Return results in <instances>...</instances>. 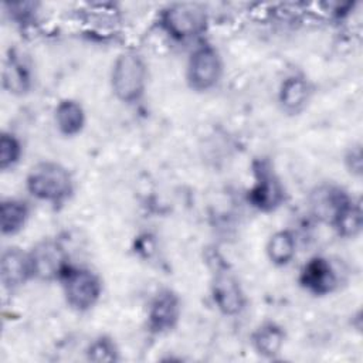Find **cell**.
Returning <instances> with one entry per match:
<instances>
[{"instance_id":"6da1fadb","label":"cell","mask_w":363,"mask_h":363,"mask_svg":"<svg viewBox=\"0 0 363 363\" xmlns=\"http://www.w3.org/2000/svg\"><path fill=\"white\" fill-rule=\"evenodd\" d=\"M26 191L37 201L61 206L75 191L71 170L55 160H41L33 164L24 179Z\"/></svg>"},{"instance_id":"7a4b0ae2","label":"cell","mask_w":363,"mask_h":363,"mask_svg":"<svg viewBox=\"0 0 363 363\" xmlns=\"http://www.w3.org/2000/svg\"><path fill=\"white\" fill-rule=\"evenodd\" d=\"M149 68L143 55L135 50L121 51L112 61L109 86L116 101L125 105L138 104L146 94Z\"/></svg>"},{"instance_id":"3957f363","label":"cell","mask_w":363,"mask_h":363,"mask_svg":"<svg viewBox=\"0 0 363 363\" xmlns=\"http://www.w3.org/2000/svg\"><path fill=\"white\" fill-rule=\"evenodd\" d=\"M160 30L176 43L200 38L208 26V17L197 3H172L164 6L157 17Z\"/></svg>"},{"instance_id":"277c9868","label":"cell","mask_w":363,"mask_h":363,"mask_svg":"<svg viewBox=\"0 0 363 363\" xmlns=\"http://www.w3.org/2000/svg\"><path fill=\"white\" fill-rule=\"evenodd\" d=\"M60 284L65 305L77 313L92 311L102 298V279L88 267L71 265L60 279Z\"/></svg>"},{"instance_id":"5b68a950","label":"cell","mask_w":363,"mask_h":363,"mask_svg":"<svg viewBox=\"0 0 363 363\" xmlns=\"http://www.w3.org/2000/svg\"><path fill=\"white\" fill-rule=\"evenodd\" d=\"M224 74V61L220 51L210 43H199L189 54L184 78L187 86L194 92L214 89Z\"/></svg>"},{"instance_id":"8992f818","label":"cell","mask_w":363,"mask_h":363,"mask_svg":"<svg viewBox=\"0 0 363 363\" xmlns=\"http://www.w3.org/2000/svg\"><path fill=\"white\" fill-rule=\"evenodd\" d=\"M254 183L247 191L251 207L261 213H274L286 200V191L267 159H259L252 164Z\"/></svg>"},{"instance_id":"52a82bcc","label":"cell","mask_w":363,"mask_h":363,"mask_svg":"<svg viewBox=\"0 0 363 363\" xmlns=\"http://www.w3.org/2000/svg\"><path fill=\"white\" fill-rule=\"evenodd\" d=\"M33 277L43 282H60L67 269L72 265L65 247L57 238H43L30 250Z\"/></svg>"},{"instance_id":"ba28073f","label":"cell","mask_w":363,"mask_h":363,"mask_svg":"<svg viewBox=\"0 0 363 363\" xmlns=\"http://www.w3.org/2000/svg\"><path fill=\"white\" fill-rule=\"evenodd\" d=\"M210 298L216 309L228 318L240 316L248 305V299L240 279L225 267L217 268L213 272L210 281Z\"/></svg>"},{"instance_id":"9c48e42d","label":"cell","mask_w":363,"mask_h":363,"mask_svg":"<svg viewBox=\"0 0 363 363\" xmlns=\"http://www.w3.org/2000/svg\"><path fill=\"white\" fill-rule=\"evenodd\" d=\"M183 305L180 295L163 286L152 296L146 311V328L152 335L163 336L174 330L182 319Z\"/></svg>"},{"instance_id":"30bf717a","label":"cell","mask_w":363,"mask_h":363,"mask_svg":"<svg viewBox=\"0 0 363 363\" xmlns=\"http://www.w3.org/2000/svg\"><path fill=\"white\" fill-rule=\"evenodd\" d=\"M339 274L333 262L325 255L308 258L299 269V286L313 296H328L339 288Z\"/></svg>"},{"instance_id":"8fae6325","label":"cell","mask_w":363,"mask_h":363,"mask_svg":"<svg viewBox=\"0 0 363 363\" xmlns=\"http://www.w3.org/2000/svg\"><path fill=\"white\" fill-rule=\"evenodd\" d=\"M313 84L302 72H291L285 75L277 91V102L279 109L291 116L302 113L312 96H313Z\"/></svg>"},{"instance_id":"7c38bea8","label":"cell","mask_w":363,"mask_h":363,"mask_svg":"<svg viewBox=\"0 0 363 363\" xmlns=\"http://www.w3.org/2000/svg\"><path fill=\"white\" fill-rule=\"evenodd\" d=\"M34 279L28 250L18 245L3 248L0 257V282L3 289L13 292Z\"/></svg>"},{"instance_id":"4fadbf2b","label":"cell","mask_w":363,"mask_h":363,"mask_svg":"<svg viewBox=\"0 0 363 363\" xmlns=\"http://www.w3.org/2000/svg\"><path fill=\"white\" fill-rule=\"evenodd\" d=\"M33 85L31 69L23 55L10 48L3 61L1 69V86L3 89L14 96H23L30 92Z\"/></svg>"},{"instance_id":"5bb4252c","label":"cell","mask_w":363,"mask_h":363,"mask_svg":"<svg viewBox=\"0 0 363 363\" xmlns=\"http://www.w3.org/2000/svg\"><path fill=\"white\" fill-rule=\"evenodd\" d=\"M350 197L352 196L340 186L332 183L319 184L309 196L311 211L320 221L330 224L335 214Z\"/></svg>"},{"instance_id":"9a60e30c","label":"cell","mask_w":363,"mask_h":363,"mask_svg":"<svg viewBox=\"0 0 363 363\" xmlns=\"http://www.w3.org/2000/svg\"><path fill=\"white\" fill-rule=\"evenodd\" d=\"M52 122L61 136L75 138L86 126V111L78 99L62 98L52 109Z\"/></svg>"},{"instance_id":"2e32d148","label":"cell","mask_w":363,"mask_h":363,"mask_svg":"<svg viewBox=\"0 0 363 363\" xmlns=\"http://www.w3.org/2000/svg\"><path fill=\"white\" fill-rule=\"evenodd\" d=\"M285 342V328L274 320H264L250 335L252 350L262 359H275L279 356Z\"/></svg>"},{"instance_id":"e0dca14e","label":"cell","mask_w":363,"mask_h":363,"mask_svg":"<svg viewBox=\"0 0 363 363\" xmlns=\"http://www.w3.org/2000/svg\"><path fill=\"white\" fill-rule=\"evenodd\" d=\"M30 218V204L18 197H4L0 201V231L3 237L20 234Z\"/></svg>"},{"instance_id":"ac0fdd59","label":"cell","mask_w":363,"mask_h":363,"mask_svg":"<svg viewBox=\"0 0 363 363\" xmlns=\"http://www.w3.org/2000/svg\"><path fill=\"white\" fill-rule=\"evenodd\" d=\"M298 241L295 234L288 228L274 231L265 242L267 259L278 268L289 265L296 257Z\"/></svg>"},{"instance_id":"d6986e66","label":"cell","mask_w":363,"mask_h":363,"mask_svg":"<svg viewBox=\"0 0 363 363\" xmlns=\"http://www.w3.org/2000/svg\"><path fill=\"white\" fill-rule=\"evenodd\" d=\"M333 231L345 240H353L360 235L363 227V211L360 200L353 196L339 208L329 224Z\"/></svg>"},{"instance_id":"ffe728a7","label":"cell","mask_w":363,"mask_h":363,"mask_svg":"<svg viewBox=\"0 0 363 363\" xmlns=\"http://www.w3.org/2000/svg\"><path fill=\"white\" fill-rule=\"evenodd\" d=\"M24 155L21 139L11 130L0 133V170L10 172L17 167Z\"/></svg>"},{"instance_id":"44dd1931","label":"cell","mask_w":363,"mask_h":363,"mask_svg":"<svg viewBox=\"0 0 363 363\" xmlns=\"http://www.w3.org/2000/svg\"><path fill=\"white\" fill-rule=\"evenodd\" d=\"M85 359L88 362H95V363L118 362L121 359L119 347L113 337L108 335H99L92 340H89V343L86 345Z\"/></svg>"},{"instance_id":"7402d4cb","label":"cell","mask_w":363,"mask_h":363,"mask_svg":"<svg viewBox=\"0 0 363 363\" xmlns=\"http://www.w3.org/2000/svg\"><path fill=\"white\" fill-rule=\"evenodd\" d=\"M343 163L347 173L353 177H362L363 173V147L360 142L353 143L343 156Z\"/></svg>"},{"instance_id":"603a6c76","label":"cell","mask_w":363,"mask_h":363,"mask_svg":"<svg viewBox=\"0 0 363 363\" xmlns=\"http://www.w3.org/2000/svg\"><path fill=\"white\" fill-rule=\"evenodd\" d=\"M9 11H6L11 20L17 21L18 24H26L27 21H31L35 18L37 11V3L24 1V3H6L4 4Z\"/></svg>"}]
</instances>
